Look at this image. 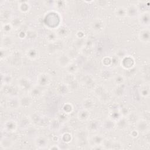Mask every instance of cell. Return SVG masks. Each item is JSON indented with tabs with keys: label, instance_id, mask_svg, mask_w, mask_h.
Instances as JSON below:
<instances>
[{
	"label": "cell",
	"instance_id": "1",
	"mask_svg": "<svg viewBox=\"0 0 150 150\" xmlns=\"http://www.w3.org/2000/svg\"><path fill=\"white\" fill-rule=\"evenodd\" d=\"M61 17L59 14L54 11L47 12L44 19V23L46 27L50 29H56L60 26Z\"/></svg>",
	"mask_w": 150,
	"mask_h": 150
},
{
	"label": "cell",
	"instance_id": "2",
	"mask_svg": "<svg viewBox=\"0 0 150 150\" xmlns=\"http://www.w3.org/2000/svg\"><path fill=\"white\" fill-rule=\"evenodd\" d=\"M23 56L21 51L15 50L11 53L8 57V63L12 67H18L21 66Z\"/></svg>",
	"mask_w": 150,
	"mask_h": 150
},
{
	"label": "cell",
	"instance_id": "3",
	"mask_svg": "<svg viewBox=\"0 0 150 150\" xmlns=\"http://www.w3.org/2000/svg\"><path fill=\"white\" fill-rule=\"evenodd\" d=\"M75 138L79 145L84 146L89 143L88 131L86 129H79L75 132Z\"/></svg>",
	"mask_w": 150,
	"mask_h": 150
},
{
	"label": "cell",
	"instance_id": "4",
	"mask_svg": "<svg viewBox=\"0 0 150 150\" xmlns=\"http://www.w3.org/2000/svg\"><path fill=\"white\" fill-rule=\"evenodd\" d=\"M18 88L19 90L24 92H29L33 85L31 80L26 77H21L17 81Z\"/></svg>",
	"mask_w": 150,
	"mask_h": 150
},
{
	"label": "cell",
	"instance_id": "5",
	"mask_svg": "<svg viewBox=\"0 0 150 150\" xmlns=\"http://www.w3.org/2000/svg\"><path fill=\"white\" fill-rule=\"evenodd\" d=\"M135 129L139 133L147 134L149 131V125L147 120L144 118H139L135 122Z\"/></svg>",
	"mask_w": 150,
	"mask_h": 150
},
{
	"label": "cell",
	"instance_id": "6",
	"mask_svg": "<svg viewBox=\"0 0 150 150\" xmlns=\"http://www.w3.org/2000/svg\"><path fill=\"white\" fill-rule=\"evenodd\" d=\"M51 82L50 76L46 73H40L37 76V84L41 87H46Z\"/></svg>",
	"mask_w": 150,
	"mask_h": 150
},
{
	"label": "cell",
	"instance_id": "7",
	"mask_svg": "<svg viewBox=\"0 0 150 150\" xmlns=\"http://www.w3.org/2000/svg\"><path fill=\"white\" fill-rule=\"evenodd\" d=\"M34 143L37 149H43L47 148L49 142L48 138L46 137L43 135H39L36 137Z\"/></svg>",
	"mask_w": 150,
	"mask_h": 150
},
{
	"label": "cell",
	"instance_id": "8",
	"mask_svg": "<svg viewBox=\"0 0 150 150\" xmlns=\"http://www.w3.org/2000/svg\"><path fill=\"white\" fill-rule=\"evenodd\" d=\"M135 62L134 59L129 55H127L120 61V65L125 70L133 68L135 67Z\"/></svg>",
	"mask_w": 150,
	"mask_h": 150
},
{
	"label": "cell",
	"instance_id": "9",
	"mask_svg": "<svg viewBox=\"0 0 150 150\" xmlns=\"http://www.w3.org/2000/svg\"><path fill=\"white\" fill-rule=\"evenodd\" d=\"M64 48V45L61 42L56 41L53 43H48L46 47L47 52L50 54H54L62 50Z\"/></svg>",
	"mask_w": 150,
	"mask_h": 150
},
{
	"label": "cell",
	"instance_id": "10",
	"mask_svg": "<svg viewBox=\"0 0 150 150\" xmlns=\"http://www.w3.org/2000/svg\"><path fill=\"white\" fill-rule=\"evenodd\" d=\"M90 28L95 33H100L104 28L103 20L100 18L94 19L90 23Z\"/></svg>",
	"mask_w": 150,
	"mask_h": 150
},
{
	"label": "cell",
	"instance_id": "11",
	"mask_svg": "<svg viewBox=\"0 0 150 150\" xmlns=\"http://www.w3.org/2000/svg\"><path fill=\"white\" fill-rule=\"evenodd\" d=\"M139 23L143 26L148 28L150 23V13L149 11L141 12L138 16Z\"/></svg>",
	"mask_w": 150,
	"mask_h": 150
},
{
	"label": "cell",
	"instance_id": "12",
	"mask_svg": "<svg viewBox=\"0 0 150 150\" xmlns=\"http://www.w3.org/2000/svg\"><path fill=\"white\" fill-rule=\"evenodd\" d=\"M57 62L60 67L66 68L73 62L72 59L67 54L63 53L57 57Z\"/></svg>",
	"mask_w": 150,
	"mask_h": 150
},
{
	"label": "cell",
	"instance_id": "13",
	"mask_svg": "<svg viewBox=\"0 0 150 150\" xmlns=\"http://www.w3.org/2000/svg\"><path fill=\"white\" fill-rule=\"evenodd\" d=\"M4 129L8 132H15L18 127V124L16 121L12 119H9L6 121L4 124Z\"/></svg>",
	"mask_w": 150,
	"mask_h": 150
},
{
	"label": "cell",
	"instance_id": "14",
	"mask_svg": "<svg viewBox=\"0 0 150 150\" xmlns=\"http://www.w3.org/2000/svg\"><path fill=\"white\" fill-rule=\"evenodd\" d=\"M138 39L140 42L144 43H149L150 41V31L148 28L141 29L138 32Z\"/></svg>",
	"mask_w": 150,
	"mask_h": 150
},
{
	"label": "cell",
	"instance_id": "15",
	"mask_svg": "<svg viewBox=\"0 0 150 150\" xmlns=\"http://www.w3.org/2000/svg\"><path fill=\"white\" fill-rule=\"evenodd\" d=\"M6 106L10 110H17L20 107L19 97L17 96L9 97V99L6 101Z\"/></svg>",
	"mask_w": 150,
	"mask_h": 150
},
{
	"label": "cell",
	"instance_id": "16",
	"mask_svg": "<svg viewBox=\"0 0 150 150\" xmlns=\"http://www.w3.org/2000/svg\"><path fill=\"white\" fill-rule=\"evenodd\" d=\"M14 44V39L10 35H4L2 37L1 42V48L8 49Z\"/></svg>",
	"mask_w": 150,
	"mask_h": 150
},
{
	"label": "cell",
	"instance_id": "17",
	"mask_svg": "<svg viewBox=\"0 0 150 150\" xmlns=\"http://www.w3.org/2000/svg\"><path fill=\"white\" fill-rule=\"evenodd\" d=\"M100 127V121L96 119L89 120L86 124V129L88 132H94L97 131Z\"/></svg>",
	"mask_w": 150,
	"mask_h": 150
},
{
	"label": "cell",
	"instance_id": "18",
	"mask_svg": "<svg viewBox=\"0 0 150 150\" xmlns=\"http://www.w3.org/2000/svg\"><path fill=\"white\" fill-rule=\"evenodd\" d=\"M127 16L129 18H135L138 17L139 11L136 4H131L126 8Z\"/></svg>",
	"mask_w": 150,
	"mask_h": 150
},
{
	"label": "cell",
	"instance_id": "19",
	"mask_svg": "<svg viewBox=\"0 0 150 150\" xmlns=\"http://www.w3.org/2000/svg\"><path fill=\"white\" fill-rule=\"evenodd\" d=\"M2 91L5 94V95L9 97L16 96L18 93V89L12 84L2 86Z\"/></svg>",
	"mask_w": 150,
	"mask_h": 150
},
{
	"label": "cell",
	"instance_id": "20",
	"mask_svg": "<svg viewBox=\"0 0 150 150\" xmlns=\"http://www.w3.org/2000/svg\"><path fill=\"white\" fill-rule=\"evenodd\" d=\"M20 107L23 108H29L33 103V98L29 96H22L19 97Z\"/></svg>",
	"mask_w": 150,
	"mask_h": 150
},
{
	"label": "cell",
	"instance_id": "21",
	"mask_svg": "<svg viewBox=\"0 0 150 150\" xmlns=\"http://www.w3.org/2000/svg\"><path fill=\"white\" fill-rule=\"evenodd\" d=\"M129 125V122L126 117H121L118 120L115 121V127L120 131H124L126 129Z\"/></svg>",
	"mask_w": 150,
	"mask_h": 150
},
{
	"label": "cell",
	"instance_id": "22",
	"mask_svg": "<svg viewBox=\"0 0 150 150\" xmlns=\"http://www.w3.org/2000/svg\"><path fill=\"white\" fill-rule=\"evenodd\" d=\"M29 96L33 99H38L43 94V90H42V87L38 86H33L32 89L30 90Z\"/></svg>",
	"mask_w": 150,
	"mask_h": 150
},
{
	"label": "cell",
	"instance_id": "23",
	"mask_svg": "<svg viewBox=\"0 0 150 150\" xmlns=\"http://www.w3.org/2000/svg\"><path fill=\"white\" fill-rule=\"evenodd\" d=\"M1 23H6L10 22L12 19V12L9 9H4L1 13Z\"/></svg>",
	"mask_w": 150,
	"mask_h": 150
},
{
	"label": "cell",
	"instance_id": "24",
	"mask_svg": "<svg viewBox=\"0 0 150 150\" xmlns=\"http://www.w3.org/2000/svg\"><path fill=\"white\" fill-rule=\"evenodd\" d=\"M26 56L30 60H35L39 56V50L35 47H30L26 51Z\"/></svg>",
	"mask_w": 150,
	"mask_h": 150
},
{
	"label": "cell",
	"instance_id": "25",
	"mask_svg": "<svg viewBox=\"0 0 150 150\" xmlns=\"http://www.w3.org/2000/svg\"><path fill=\"white\" fill-rule=\"evenodd\" d=\"M102 127L106 131L110 132L115 127V122L108 117L103 121Z\"/></svg>",
	"mask_w": 150,
	"mask_h": 150
},
{
	"label": "cell",
	"instance_id": "26",
	"mask_svg": "<svg viewBox=\"0 0 150 150\" xmlns=\"http://www.w3.org/2000/svg\"><path fill=\"white\" fill-rule=\"evenodd\" d=\"M1 147L4 149H8L11 148L13 145V140L6 137H2L0 141Z\"/></svg>",
	"mask_w": 150,
	"mask_h": 150
},
{
	"label": "cell",
	"instance_id": "27",
	"mask_svg": "<svg viewBox=\"0 0 150 150\" xmlns=\"http://www.w3.org/2000/svg\"><path fill=\"white\" fill-rule=\"evenodd\" d=\"M90 116V111H88L85 109H81L79 110L77 114V117L79 121L81 122H84L87 121L89 120Z\"/></svg>",
	"mask_w": 150,
	"mask_h": 150
},
{
	"label": "cell",
	"instance_id": "28",
	"mask_svg": "<svg viewBox=\"0 0 150 150\" xmlns=\"http://www.w3.org/2000/svg\"><path fill=\"white\" fill-rule=\"evenodd\" d=\"M70 88L66 83H61L57 85L56 91L58 94L66 95L68 93Z\"/></svg>",
	"mask_w": 150,
	"mask_h": 150
},
{
	"label": "cell",
	"instance_id": "29",
	"mask_svg": "<svg viewBox=\"0 0 150 150\" xmlns=\"http://www.w3.org/2000/svg\"><path fill=\"white\" fill-rule=\"evenodd\" d=\"M32 121L30 120V117L23 116L19 120L18 124V127L22 129H27L30 127Z\"/></svg>",
	"mask_w": 150,
	"mask_h": 150
},
{
	"label": "cell",
	"instance_id": "30",
	"mask_svg": "<svg viewBox=\"0 0 150 150\" xmlns=\"http://www.w3.org/2000/svg\"><path fill=\"white\" fill-rule=\"evenodd\" d=\"M58 38H64L70 34V30L64 26H60L56 31Z\"/></svg>",
	"mask_w": 150,
	"mask_h": 150
},
{
	"label": "cell",
	"instance_id": "31",
	"mask_svg": "<svg viewBox=\"0 0 150 150\" xmlns=\"http://www.w3.org/2000/svg\"><path fill=\"white\" fill-rule=\"evenodd\" d=\"M95 102L91 98H87L84 99L82 102V107L83 109L88 111H91L94 107Z\"/></svg>",
	"mask_w": 150,
	"mask_h": 150
},
{
	"label": "cell",
	"instance_id": "32",
	"mask_svg": "<svg viewBox=\"0 0 150 150\" xmlns=\"http://www.w3.org/2000/svg\"><path fill=\"white\" fill-rule=\"evenodd\" d=\"M18 8L21 12L23 13H26L29 11L30 6L28 1H19Z\"/></svg>",
	"mask_w": 150,
	"mask_h": 150
},
{
	"label": "cell",
	"instance_id": "33",
	"mask_svg": "<svg viewBox=\"0 0 150 150\" xmlns=\"http://www.w3.org/2000/svg\"><path fill=\"white\" fill-rule=\"evenodd\" d=\"M13 29H18L23 23V21L22 18L18 16L12 18L9 22Z\"/></svg>",
	"mask_w": 150,
	"mask_h": 150
},
{
	"label": "cell",
	"instance_id": "34",
	"mask_svg": "<svg viewBox=\"0 0 150 150\" xmlns=\"http://www.w3.org/2000/svg\"><path fill=\"white\" fill-rule=\"evenodd\" d=\"M104 140V136L100 134H94L91 137V141L93 144V145H102Z\"/></svg>",
	"mask_w": 150,
	"mask_h": 150
},
{
	"label": "cell",
	"instance_id": "35",
	"mask_svg": "<svg viewBox=\"0 0 150 150\" xmlns=\"http://www.w3.org/2000/svg\"><path fill=\"white\" fill-rule=\"evenodd\" d=\"M114 14L116 17L122 19L127 17L126 8L124 6H118L114 11Z\"/></svg>",
	"mask_w": 150,
	"mask_h": 150
},
{
	"label": "cell",
	"instance_id": "36",
	"mask_svg": "<svg viewBox=\"0 0 150 150\" xmlns=\"http://www.w3.org/2000/svg\"><path fill=\"white\" fill-rule=\"evenodd\" d=\"M121 117V115L120 114L119 108H112L109 112L108 118H110L115 122L118 120Z\"/></svg>",
	"mask_w": 150,
	"mask_h": 150
},
{
	"label": "cell",
	"instance_id": "37",
	"mask_svg": "<svg viewBox=\"0 0 150 150\" xmlns=\"http://www.w3.org/2000/svg\"><path fill=\"white\" fill-rule=\"evenodd\" d=\"M58 36L56 32L53 30H50L46 36V39L48 43H53L57 41Z\"/></svg>",
	"mask_w": 150,
	"mask_h": 150
},
{
	"label": "cell",
	"instance_id": "38",
	"mask_svg": "<svg viewBox=\"0 0 150 150\" xmlns=\"http://www.w3.org/2000/svg\"><path fill=\"white\" fill-rule=\"evenodd\" d=\"M139 94L144 98H148L149 96V86L148 84H143L140 87Z\"/></svg>",
	"mask_w": 150,
	"mask_h": 150
},
{
	"label": "cell",
	"instance_id": "39",
	"mask_svg": "<svg viewBox=\"0 0 150 150\" xmlns=\"http://www.w3.org/2000/svg\"><path fill=\"white\" fill-rule=\"evenodd\" d=\"M30 118L32 122L36 125H38L41 123L43 117L42 115L40 114L39 112H35L30 116Z\"/></svg>",
	"mask_w": 150,
	"mask_h": 150
},
{
	"label": "cell",
	"instance_id": "40",
	"mask_svg": "<svg viewBox=\"0 0 150 150\" xmlns=\"http://www.w3.org/2000/svg\"><path fill=\"white\" fill-rule=\"evenodd\" d=\"M66 71L68 74L74 75L78 71V66L77 64L72 62L67 67H66Z\"/></svg>",
	"mask_w": 150,
	"mask_h": 150
},
{
	"label": "cell",
	"instance_id": "41",
	"mask_svg": "<svg viewBox=\"0 0 150 150\" xmlns=\"http://www.w3.org/2000/svg\"><path fill=\"white\" fill-rule=\"evenodd\" d=\"M13 80V77L10 74H4L2 75L1 82L2 86L11 84Z\"/></svg>",
	"mask_w": 150,
	"mask_h": 150
},
{
	"label": "cell",
	"instance_id": "42",
	"mask_svg": "<svg viewBox=\"0 0 150 150\" xmlns=\"http://www.w3.org/2000/svg\"><path fill=\"white\" fill-rule=\"evenodd\" d=\"M112 72L110 70H103L100 72V77L104 80H108L112 77Z\"/></svg>",
	"mask_w": 150,
	"mask_h": 150
},
{
	"label": "cell",
	"instance_id": "43",
	"mask_svg": "<svg viewBox=\"0 0 150 150\" xmlns=\"http://www.w3.org/2000/svg\"><path fill=\"white\" fill-rule=\"evenodd\" d=\"M125 88L122 85L117 86L113 90V94L117 97H121L124 94Z\"/></svg>",
	"mask_w": 150,
	"mask_h": 150
},
{
	"label": "cell",
	"instance_id": "44",
	"mask_svg": "<svg viewBox=\"0 0 150 150\" xmlns=\"http://www.w3.org/2000/svg\"><path fill=\"white\" fill-rule=\"evenodd\" d=\"M83 83L88 88H93L94 89L96 87L94 86V84H95V81L94 79L90 76H86V77H84V79L83 80Z\"/></svg>",
	"mask_w": 150,
	"mask_h": 150
},
{
	"label": "cell",
	"instance_id": "45",
	"mask_svg": "<svg viewBox=\"0 0 150 150\" xmlns=\"http://www.w3.org/2000/svg\"><path fill=\"white\" fill-rule=\"evenodd\" d=\"M113 80L117 86H120L124 84L125 82V78L122 74H117L113 77Z\"/></svg>",
	"mask_w": 150,
	"mask_h": 150
},
{
	"label": "cell",
	"instance_id": "46",
	"mask_svg": "<svg viewBox=\"0 0 150 150\" xmlns=\"http://www.w3.org/2000/svg\"><path fill=\"white\" fill-rule=\"evenodd\" d=\"M61 139L63 142L69 143L73 139V137L69 131H67L62 133Z\"/></svg>",
	"mask_w": 150,
	"mask_h": 150
},
{
	"label": "cell",
	"instance_id": "47",
	"mask_svg": "<svg viewBox=\"0 0 150 150\" xmlns=\"http://www.w3.org/2000/svg\"><path fill=\"white\" fill-rule=\"evenodd\" d=\"M38 36L37 32L33 29H29L26 32V38L29 40H34Z\"/></svg>",
	"mask_w": 150,
	"mask_h": 150
},
{
	"label": "cell",
	"instance_id": "48",
	"mask_svg": "<svg viewBox=\"0 0 150 150\" xmlns=\"http://www.w3.org/2000/svg\"><path fill=\"white\" fill-rule=\"evenodd\" d=\"M69 119V114L64 112L62 111L60 112L57 117V120L61 123V122H66Z\"/></svg>",
	"mask_w": 150,
	"mask_h": 150
},
{
	"label": "cell",
	"instance_id": "49",
	"mask_svg": "<svg viewBox=\"0 0 150 150\" xmlns=\"http://www.w3.org/2000/svg\"><path fill=\"white\" fill-rule=\"evenodd\" d=\"M12 29L13 28L9 22L6 23H2L1 25V30L4 33H9L12 31Z\"/></svg>",
	"mask_w": 150,
	"mask_h": 150
},
{
	"label": "cell",
	"instance_id": "50",
	"mask_svg": "<svg viewBox=\"0 0 150 150\" xmlns=\"http://www.w3.org/2000/svg\"><path fill=\"white\" fill-rule=\"evenodd\" d=\"M63 111L67 114H70L73 110V107L70 103H66L63 106Z\"/></svg>",
	"mask_w": 150,
	"mask_h": 150
},
{
	"label": "cell",
	"instance_id": "51",
	"mask_svg": "<svg viewBox=\"0 0 150 150\" xmlns=\"http://www.w3.org/2000/svg\"><path fill=\"white\" fill-rule=\"evenodd\" d=\"M54 6L59 10H63L66 5V2L64 1H54Z\"/></svg>",
	"mask_w": 150,
	"mask_h": 150
},
{
	"label": "cell",
	"instance_id": "52",
	"mask_svg": "<svg viewBox=\"0 0 150 150\" xmlns=\"http://www.w3.org/2000/svg\"><path fill=\"white\" fill-rule=\"evenodd\" d=\"M118 58H119L120 60L123 59L124 57H125L127 55V52L124 49H120L118 50H117L115 54Z\"/></svg>",
	"mask_w": 150,
	"mask_h": 150
},
{
	"label": "cell",
	"instance_id": "53",
	"mask_svg": "<svg viewBox=\"0 0 150 150\" xmlns=\"http://www.w3.org/2000/svg\"><path fill=\"white\" fill-rule=\"evenodd\" d=\"M111 66H112L114 68H115L117 66H118V65L120 64L121 60L119 58H118L115 55L112 57H111Z\"/></svg>",
	"mask_w": 150,
	"mask_h": 150
},
{
	"label": "cell",
	"instance_id": "54",
	"mask_svg": "<svg viewBox=\"0 0 150 150\" xmlns=\"http://www.w3.org/2000/svg\"><path fill=\"white\" fill-rule=\"evenodd\" d=\"M123 149L122 144L120 141L113 140L111 149Z\"/></svg>",
	"mask_w": 150,
	"mask_h": 150
},
{
	"label": "cell",
	"instance_id": "55",
	"mask_svg": "<svg viewBox=\"0 0 150 150\" xmlns=\"http://www.w3.org/2000/svg\"><path fill=\"white\" fill-rule=\"evenodd\" d=\"M119 110H120V112L121 117H126V118L127 117V116L129 115V112H131L129 111V110L126 107H122L119 108Z\"/></svg>",
	"mask_w": 150,
	"mask_h": 150
},
{
	"label": "cell",
	"instance_id": "56",
	"mask_svg": "<svg viewBox=\"0 0 150 150\" xmlns=\"http://www.w3.org/2000/svg\"><path fill=\"white\" fill-rule=\"evenodd\" d=\"M60 122L57 120H54L50 124V128L52 129L53 130H57L60 128Z\"/></svg>",
	"mask_w": 150,
	"mask_h": 150
},
{
	"label": "cell",
	"instance_id": "57",
	"mask_svg": "<svg viewBox=\"0 0 150 150\" xmlns=\"http://www.w3.org/2000/svg\"><path fill=\"white\" fill-rule=\"evenodd\" d=\"M102 63L104 66L110 67L111 64V57L106 56L102 59Z\"/></svg>",
	"mask_w": 150,
	"mask_h": 150
},
{
	"label": "cell",
	"instance_id": "58",
	"mask_svg": "<svg viewBox=\"0 0 150 150\" xmlns=\"http://www.w3.org/2000/svg\"><path fill=\"white\" fill-rule=\"evenodd\" d=\"M8 49H2L1 48V60H2L5 59L6 57H8L9 54L6 53V50Z\"/></svg>",
	"mask_w": 150,
	"mask_h": 150
},
{
	"label": "cell",
	"instance_id": "59",
	"mask_svg": "<svg viewBox=\"0 0 150 150\" xmlns=\"http://www.w3.org/2000/svg\"><path fill=\"white\" fill-rule=\"evenodd\" d=\"M96 2L97 5L100 8H105L108 4V2L107 1H97Z\"/></svg>",
	"mask_w": 150,
	"mask_h": 150
},
{
	"label": "cell",
	"instance_id": "60",
	"mask_svg": "<svg viewBox=\"0 0 150 150\" xmlns=\"http://www.w3.org/2000/svg\"><path fill=\"white\" fill-rule=\"evenodd\" d=\"M77 38H84V33L82 30H79L76 33Z\"/></svg>",
	"mask_w": 150,
	"mask_h": 150
},
{
	"label": "cell",
	"instance_id": "61",
	"mask_svg": "<svg viewBox=\"0 0 150 150\" xmlns=\"http://www.w3.org/2000/svg\"><path fill=\"white\" fill-rule=\"evenodd\" d=\"M138 134H139V132H138L135 129L134 130H133V131H132V132L131 133V136H132V137H134V138L137 137L138 135Z\"/></svg>",
	"mask_w": 150,
	"mask_h": 150
},
{
	"label": "cell",
	"instance_id": "62",
	"mask_svg": "<svg viewBox=\"0 0 150 150\" xmlns=\"http://www.w3.org/2000/svg\"><path fill=\"white\" fill-rule=\"evenodd\" d=\"M49 149H60V148L59 146V145H53L52 146H51L50 148H49Z\"/></svg>",
	"mask_w": 150,
	"mask_h": 150
}]
</instances>
